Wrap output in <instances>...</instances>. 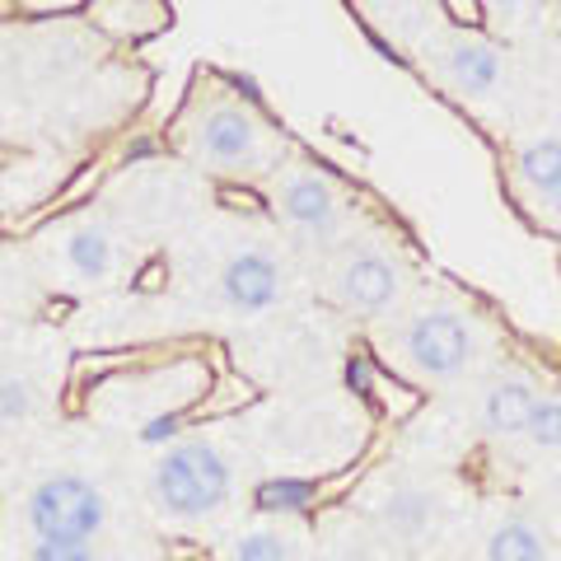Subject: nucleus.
<instances>
[{
    "instance_id": "nucleus-1",
    "label": "nucleus",
    "mask_w": 561,
    "mask_h": 561,
    "mask_svg": "<svg viewBox=\"0 0 561 561\" xmlns=\"http://www.w3.org/2000/svg\"><path fill=\"white\" fill-rule=\"evenodd\" d=\"M239 491L234 459L206 435H179L164 440L146 472V501L173 534H202L225 519Z\"/></svg>"
},
{
    "instance_id": "nucleus-2",
    "label": "nucleus",
    "mask_w": 561,
    "mask_h": 561,
    "mask_svg": "<svg viewBox=\"0 0 561 561\" xmlns=\"http://www.w3.org/2000/svg\"><path fill=\"white\" fill-rule=\"evenodd\" d=\"M108 519L113 505L103 486L76 468L47 472L14 501V529L24 542H99L108 534Z\"/></svg>"
},
{
    "instance_id": "nucleus-3",
    "label": "nucleus",
    "mask_w": 561,
    "mask_h": 561,
    "mask_svg": "<svg viewBox=\"0 0 561 561\" xmlns=\"http://www.w3.org/2000/svg\"><path fill=\"white\" fill-rule=\"evenodd\" d=\"M478 360V332L459 309H421L393 332V365L416 383H454Z\"/></svg>"
},
{
    "instance_id": "nucleus-4",
    "label": "nucleus",
    "mask_w": 561,
    "mask_h": 561,
    "mask_svg": "<svg viewBox=\"0 0 561 561\" xmlns=\"http://www.w3.org/2000/svg\"><path fill=\"white\" fill-rule=\"evenodd\" d=\"M206 561H323V538L300 505H262L210 542Z\"/></svg>"
},
{
    "instance_id": "nucleus-5",
    "label": "nucleus",
    "mask_w": 561,
    "mask_h": 561,
    "mask_svg": "<svg viewBox=\"0 0 561 561\" xmlns=\"http://www.w3.org/2000/svg\"><path fill=\"white\" fill-rule=\"evenodd\" d=\"M370 534H379L389 548L402 552H426L449 529V501L426 482H389L370 501Z\"/></svg>"
},
{
    "instance_id": "nucleus-6",
    "label": "nucleus",
    "mask_w": 561,
    "mask_h": 561,
    "mask_svg": "<svg viewBox=\"0 0 561 561\" xmlns=\"http://www.w3.org/2000/svg\"><path fill=\"white\" fill-rule=\"evenodd\" d=\"M192 150L220 169H253L262 154L257 122L239 108V103H210V108L192 122Z\"/></svg>"
},
{
    "instance_id": "nucleus-7",
    "label": "nucleus",
    "mask_w": 561,
    "mask_h": 561,
    "mask_svg": "<svg viewBox=\"0 0 561 561\" xmlns=\"http://www.w3.org/2000/svg\"><path fill=\"white\" fill-rule=\"evenodd\" d=\"M216 295H220V305L234 313H267L280 305V295H286V276H280L276 257H267L262 249H243L220 267Z\"/></svg>"
},
{
    "instance_id": "nucleus-8",
    "label": "nucleus",
    "mask_w": 561,
    "mask_h": 561,
    "mask_svg": "<svg viewBox=\"0 0 561 561\" xmlns=\"http://www.w3.org/2000/svg\"><path fill=\"white\" fill-rule=\"evenodd\" d=\"M332 290H337V300L351 309V313H383L393 309V300L402 295V276L398 267L383 253L375 249H356L342 257L337 276H332Z\"/></svg>"
},
{
    "instance_id": "nucleus-9",
    "label": "nucleus",
    "mask_w": 561,
    "mask_h": 561,
    "mask_svg": "<svg viewBox=\"0 0 561 561\" xmlns=\"http://www.w3.org/2000/svg\"><path fill=\"white\" fill-rule=\"evenodd\" d=\"M276 210L309 239H328L342 216L337 192H332V183L319 179V173H290V179L276 187Z\"/></svg>"
},
{
    "instance_id": "nucleus-10",
    "label": "nucleus",
    "mask_w": 561,
    "mask_h": 561,
    "mask_svg": "<svg viewBox=\"0 0 561 561\" xmlns=\"http://www.w3.org/2000/svg\"><path fill=\"white\" fill-rule=\"evenodd\" d=\"M557 552V542L548 534V524L529 511H501L482 529L478 561H548Z\"/></svg>"
},
{
    "instance_id": "nucleus-11",
    "label": "nucleus",
    "mask_w": 561,
    "mask_h": 561,
    "mask_svg": "<svg viewBox=\"0 0 561 561\" xmlns=\"http://www.w3.org/2000/svg\"><path fill=\"white\" fill-rule=\"evenodd\" d=\"M538 398H542V389L534 379H524V375L491 379L486 393H482V408H478L482 431L496 435V440H515V435H524V426H529Z\"/></svg>"
},
{
    "instance_id": "nucleus-12",
    "label": "nucleus",
    "mask_w": 561,
    "mask_h": 561,
    "mask_svg": "<svg viewBox=\"0 0 561 561\" xmlns=\"http://www.w3.org/2000/svg\"><path fill=\"white\" fill-rule=\"evenodd\" d=\"M445 80L454 84L459 94H491L501 84V57L491 43L478 38H454L445 47Z\"/></svg>"
},
{
    "instance_id": "nucleus-13",
    "label": "nucleus",
    "mask_w": 561,
    "mask_h": 561,
    "mask_svg": "<svg viewBox=\"0 0 561 561\" xmlns=\"http://www.w3.org/2000/svg\"><path fill=\"white\" fill-rule=\"evenodd\" d=\"M515 173H519V183L529 187L534 197L552 192L561 183V136H538V140H529V146H519Z\"/></svg>"
},
{
    "instance_id": "nucleus-14",
    "label": "nucleus",
    "mask_w": 561,
    "mask_h": 561,
    "mask_svg": "<svg viewBox=\"0 0 561 561\" xmlns=\"http://www.w3.org/2000/svg\"><path fill=\"white\" fill-rule=\"evenodd\" d=\"M66 267L80 280H103L113 272V239L103 234L99 225H80V230L66 239Z\"/></svg>"
},
{
    "instance_id": "nucleus-15",
    "label": "nucleus",
    "mask_w": 561,
    "mask_h": 561,
    "mask_svg": "<svg viewBox=\"0 0 561 561\" xmlns=\"http://www.w3.org/2000/svg\"><path fill=\"white\" fill-rule=\"evenodd\" d=\"M524 440L534 449H561V393H542L524 426Z\"/></svg>"
},
{
    "instance_id": "nucleus-16",
    "label": "nucleus",
    "mask_w": 561,
    "mask_h": 561,
    "mask_svg": "<svg viewBox=\"0 0 561 561\" xmlns=\"http://www.w3.org/2000/svg\"><path fill=\"white\" fill-rule=\"evenodd\" d=\"M14 561H108L103 542H24Z\"/></svg>"
},
{
    "instance_id": "nucleus-17",
    "label": "nucleus",
    "mask_w": 561,
    "mask_h": 561,
    "mask_svg": "<svg viewBox=\"0 0 561 561\" xmlns=\"http://www.w3.org/2000/svg\"><path fill=\"white\" fill-rule=\"evenodd\" d=\"M33 402H38V389L20 375H5L0 379V421H24L33 416Z\"/></svg>"
},
{
    "instance_id": "nucleus-18",
    "label": "nucleus",
    "mask_w": 561,
    "mask_h": 561,
    "mask_svg": "<svg viewBox=\"0 0 561 561\" xmlns=\"http://www.w3.org/2000/svg\"><path fill=\"white\" fill-rule=\"evenodd\" d=\"M538 206H542V216L561 225V183H557L552 192H542V197H538Z\"/></svg>"
},
{
    "instance_id": "nucleus-19",
    "label": "nucleus",
    "mask_w": 561,
    "mask_h": 561,
    "mask_svg": "<svg viewBox=\"0 0 561 561\" xmlns=\"http://www.w3.org/2000/svg\"><path fill=\"white\" fill-rule=\"evenodd\" d=\"M449 10L459 14L463 24H478V0H449Z\"/></svg>"
},
{
    "instance_id": "nucleus-20",
    "label": "nucleus",
    "mask_w": 561,
    "mask_h": 561,
    "mask_svg": "<svg viewBox=\"0 0 561 561\" xmlns=\"http://www.w3.org/2000/svg\"><path fill=\"white\" fill-rule=\"evenodd\" d=\"M0 379H5V360H0Z\"/></svg>"
},
{
    "instance_id": "nucleus-21",
    "label": "nucleus",
    "mask_w": 561,
    "mask_h": 561,
    "mask_svg": "<svg viewBox=\"0 0 561 561\" xmlns=\"http://www.w3.org/2000/svg\"><path fill=\"white\" fill-rule=\"evenodd\" d=\"M548 561H561V552H552V557H548Z\"/></svg>"
},
{
    "instance_id": "nucleus-22",
    "label": "nucleus",
    "mask_w": 561,
    "mask_h": 561,
    "mask_svg": "<svg viewBox=\"0 0 561 561\" xmlns=\"http://www.w3.org/2000/svg\"><path fill=\"white\" fill-rule=\"evenodd\" d=\"M557 538H561V519H557Z\"/></svg>"
}]
</instances>
